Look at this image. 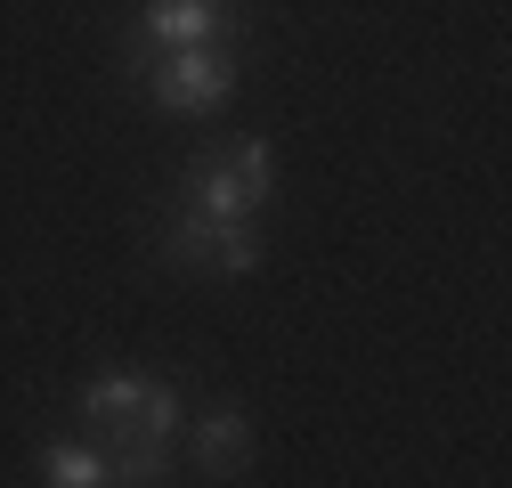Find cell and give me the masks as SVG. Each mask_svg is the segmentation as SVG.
Returning <instances> with one entry per match:
<instances>
[{
	"mask_svg": "<svg viewBox=\"0 0 512 488\" xmlns=\"http://www.w3.org/2000/svg\"><path fill=\"white\" fill-rule=\"evenodd\" d=\"M269 188H277V147H269V139H236V147L212 155V163H187L179 204L212 228V220H252V212L269 204Z\"/></svg>",
	"mask_w": 512,
	"mask_h": 488,
	"instance_id": "obj_1",
	"label": "cell"
},
{
	"mask_svg": "<svg viewBox=\"0 0 512 488\" xmlns=\"http://www.w3.org/2000/svg\"><path fill=\"white\" fill-rule=\"evenodd\" d=\"M139 82H147V98L163 114H220L236 98V57L220 41H187V49H163V57L147 49L139 57Z\"/></svg>",
	"mask_w": 512,
	"mask_h": 488,
	"instance_id": "obj_2",
	"label": "cell"
},
{
	"mask_svg": "<svg viewBox=\"0 0 512 488\" xmlns=\"http://www.w3.org/2000/svg\"><path fill=\"white\" fill-rule=\"evenodd\" d=\"M74 407L90 423H139V432H155V440L179 432V391L163 375H98V383L74 391Z\"/></svg>",
	"mask_w": 512,
	"mask_h": 488,
	"instance_id": "obj_3",
	"label": "cell"
},
{
	"mask_svg": "<svg viewBox=\"0 0 512 488\" xmlns=\"http://www.w3.org/2000/svg\"><path fill=\"white\" fill-rule=\"evenodd\" d=\"M220 25H228V0H147V9H139V57H147V49L212 41Z\"/></svg>",
	"mask_w": 512,
	"mask_h": 488,
	"instance_id": "obj_4",
	"label": "cell"
},
{
	"mask_svg": "<svg viewBox=\"0 0 512 488\" xmlns=\"http://www.w3.org/2000/svg\"><path fill=\"white\" fill-rule=\"evenodd\" d=\"M252 464V415L244 407H204V423H196V472L204 480H236Z\"/></svg>",
	"mask_w": 512,
	"mask_h": 488,
	"instance_id": "obj_5",
	"label": "cell"
},
{
	"mask_svg": "<svg viewBox=\"0 0 512 488\" xmlns=\"http://www.w3.org/2000/svg\"><path fill=\"white\" fill-rule=\"evenodd\" d=\"M41 480H57V488H98V480H114V472H106V456H98V448L57 440V448H41Z\"/></svg>",
	"mask_w": 512,
	"mask_h": 488,
	"instance_id": "obj_6",
	"label": "cell"
}]
</instances>
